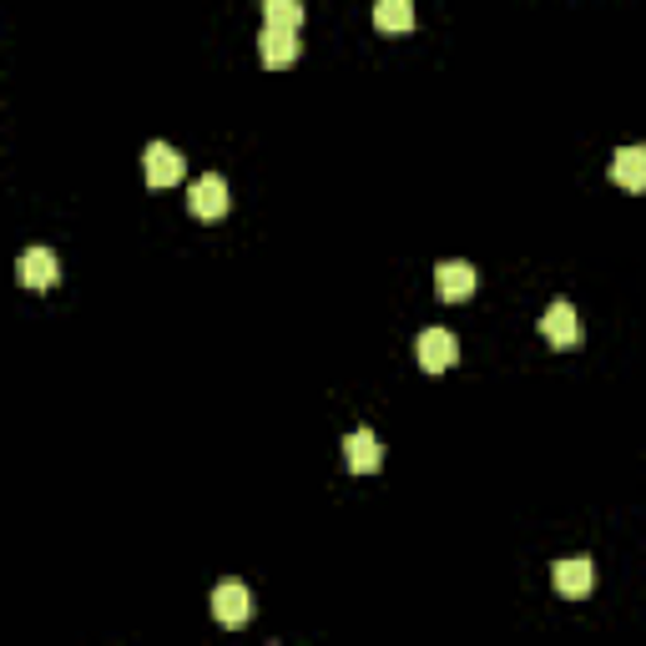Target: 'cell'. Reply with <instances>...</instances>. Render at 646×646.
Here are the masks:
<instances>
[{"label": "cell", "instance_id": "6da1fadb", "mask_svg": "<svg viewBox=\"0 0 646 646\" xmlns=\"http://www.w3.org/2000/svg\"><path fill=\"white\" fill-rule=\"evenodd\" d=\"M414 354H420L424 374H445V369L460 364V343H455V333H445V329H424L420 343H414Z\"/></svg>", "mask_w": 646, "mask_h": 646}, {"label": "cell", "instance_id": "7a4b0ae2", "mask_svg": "<svg viewBox=\"0 0 646 646\" xmlns=\"http://www.w3.org/2000/svg\"><path fill=\"white\" fill-rule=\"evenodd\" d=\"M187 208H192V218H202V223H218V218L227 212V183L218 177V172L198 177L192 192H187Z\"/></svg>", "mask_w": 646, "mask_h": 646}, {"label": "cell", "instance_id": "3957f363", "mask_svg": "<svg viewBox=\"0 0 646 646\" xmlns=\"http://www.w3.org/2000/svg\"><path fill=\"white\" fill-rule=\"evenodd\" d=\"M212 616L223 621V626H243L252 621V596L243 580H223L218 591H212Z\"/></svg>", "mask_w": 646, "mask_h": 646}, {"label": "cell", "instance_id": "277c9868", "mask_svg": "<svg viewBox=\"0 0 646 646\" xmlns=\"http://www.w3.org/2000/svg\"><path fill=\"white\" fill-rule=\"evenodd\" d=\"M142 162H146V187H172V183H183V172H187L183 152L167 142H152Z\"/></svg>", "mask_w": 646, "mask_h": 646}, {"label": "cell", "instance_id": "5b68a950", "mask_svg": "<svg viewBox=\"0 0 646 646\" xmlns=\"http://www.w3.org/2000/svg\"><path fill=\"white\" fill-rule=\"evenodd\" d=\"M15 273H21V283L26 289H56V278H61V263H56L51 248H26L21 252V263H15Z\"/></svg>", "mask_w": 646, "mask_h": 646}, {"label": "cell", "instance_id": "8992f818", "mask_svg": "<svg viewBox=\"0 0 646 646\" xmlns=\"http://www.w3.org/2000/svg\"><path fill=\"white\" fill-rule=\"evenodd\" d=\"M551 580H555V591L571 596V601H580V596H591L596 586V571L586 555H576V561H555L551 566Z\"/></svg>", "mask_w": 646, "mask_h": 646}, {"label": "cell", "instance_id": "52a82bcc", "mask_svg": "<svg viewBox=\"0 0 646 646\" xmlns=\"http://www.w3.org/2000/svg\"><path fill=\"white\" fill-rule=\"evenodd\" d=\"M343 460H349V470H354V475H374V470L384 465L379 435H374V430H354V435L343 439Z\"/></svg>", "mask_w": 646, "mask_h": 646}, {"label": "cell", "instance_id": "ba28073f", "mask_svg": "<svg viewBox=\"0 0 646 646\" xmlns=\"http://www.w3.org/2000/svg\"><path fill=\"white\" fill-rule=\"evenodd\" d=\"M541 333L555 343V349H576L580 343V318H576V308L561 298V304H551L545 308V318H541Z\"/></svg>", "mask_w": 646, "mask_h": 646}, {"label": "cell", "instance_id": "9c48e42d", "mask_svg": "<svg viewBox=\"0 0 646 646\" xmlns=\"http://www.w3.org/2000/svg\"><path fill=\"white\" fill-rule=\"evenodd\" d=\"M258 56H263V67L268 71H283L298 61V31H268L258 36Z\"/></svg>", "mask_w": 646, "mask_h": 646}, {"label": "cell", "instance_id": "30bf717a", "mask_svg": "<svg viewBox=\"0 0 646 646\" xmlns=\"http://www.w3.org/2000/svg\"><path fill=\"white\" fill-rule=\"evenodd\" d=\"M435 293L445 304H465L475 293V268L470 263H439L435 268Z\"/></svg>", "mask_w": 646, "mask_h": 646}, {"label": "cell", "instance_id": "8fae6325", "mask_svg": "<svg viewBox=\"0 0 646 646\" xmlns=\"http://www.w3.org/2000/svg\"><path fill=\"white\" fill-rule=\"evenodd\" d=\"M611 183L626 192H646V146H621L611 157Z\"/></svg>", "mask_w": 646, "mask_h": 646}, {"label": "cell", "instance_id": "7c38bea8", "mask_svg": "<svg viewBox=\"0 0 646 646\" xmlns=\"http://www.w3.org/2000/svg\"><path fill=\"white\" fill-rule=\"evenodd\" d=\"M374 26L389 31V36L414 31V0H374Z\"/></svg>", "mask_w": 646, "mask_h": 646}, {"label": "cell", "instance_id": "4fadbf2b", "mask_svg": "<svg viewBox=\"0 0 646 646\" xmlns=\"http://www.w3.org/2000/svg\"><path fill=\"white\" fill-rule=\"evenodd\" d=\"M268 31H298L304 26V0H263Z\"/></svg>", "mask_w": 646, "mask_h": 646}]
</instances>
